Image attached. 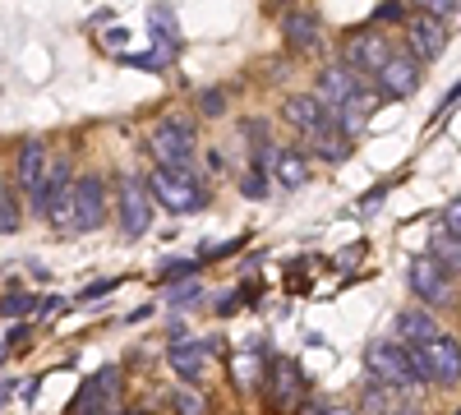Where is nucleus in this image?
<instances>
[{
    "mask_svg": "<svg viewBox=\"0 0 461 415\" xmlns=\"http://www.w3.org/2000/svg\"><path fill=\"white\" fill-rule=\"evenodd\" d=\"M148 190L171 212H199L208 203V190H203V180L194 176V167H162L158 162L152 176H148Z\"/></svg>",
    "mask_w": 461,
    "mask_h": 415,
    "instance_id": "nucleus-1",
    "label": "nucleus"
},
{
    "mask_svg": "<svg viewBox=\"0 0 461 415\" xmlns=\"http://www.w3.org/2000/svg\"><path fill=\"white\" fill-rule=\"evenodd\" d=\"M365 369H369V379H378V383H397V388H420L425 383V369H420L411 342H374L369 356H365Z\"/></svg>",
    "mask_w": 461,
    "mask_h": 415,
    "instance_id": "nucleus-2",
    "label": "nucleus"
},
{
    "mask_svg": "<svg viewBox=\"0 0 461 415\" xmlns=\"http://www.w3.org/2000/svg\"><path fill=\"white\" fill-rule=\"evenodd\" d=\"M420 369H425V383H456L461 379V347H456V337L447 332H434L425 337V342H411Z\"/></svg>",
    "mask_w": 461,
    "mask_h": 415,
    "instance_id": "nucleus-3",
    "label": "nucleus"
},
{
    "mask_svg": "<svg viewBox=\"0 0 461 415\" xmlns=\"http://www.w3.org/2000/svg\"><path fill=\"white\" fill-rule=\"evenodd\" d=\"M148 148H152V158H158L162 167H194V125L171 116V121H162L158 130L148 134Z\"/></svg>",
    "mask_w": 461,
    "mask_h": 415,
    "instance_id": "nucleus-4",
    "label": "nucleus"
},
{
    "mask_svg": "<svg viewBox=\"0 0 461 415\" xmlns=\"http://www.w3.org/2000/svg\"><path fill=\"white\" fill-rule=\"evenodd\" d=\"M406 282H411V291L425 300V305H447L452 300V286H447V263L438 258V254H420V258H411V273H406Z\"/></svg>",
    "mask_w": 461,
    "mask_h": 415,
    "instance_id": "nucleus-5",
    "label": "nucleus"
},
{
    "mask_svg": "<svg viewBox=\"0 0 461 415\" xmlns=\"http://www.w3.org/2000/svg\"><path fill=\"white\" fill-rule=\"evenodd\" d=\"M115 203H121V226H125V236H143L148 226H152V190H148V180L125 176Z\"/></svg>",
    "mask_w": 461,
    "mask_h": 415,
    "instance_id": "nucleus-6",
    "label": "nucleus"
},
{
    "mask_svg": "<svg viewBox=\"0 0 461 415\" xmlns=\"http://www.w3.org/2000/svg\"><path fill=\"white\" fill-rule=\"evenodd\" d=\"M406 42H411V56L425 65V60H438L443 51H447V23L438 19V14H415L411 23H406Z\"/></svg>",
    "mask_w": 461,
    "mask_h": 415,
    "instance_id": "nucleus-7",
    "label": "nucleus"
},
{
    "mask_svg": "<svg viewBox=\"0 0 461 415\" xmlns=\"http://www.w3.org/2000/svg\"><path fill=\"white\" fill-rule=\"evenodd\" d=\"M106 217V185L97 176L74 180V231H97Z\"/></svg>",
    "mask_w": 461,
    "mask_h": 415,
    "instance_id": "nucleus-8",
    "label": "nucleus"
},
{
    "mask_svg": "<svg viewBox=\"0 0 461 415\" xmlns=\"http://www.w3.org/2000/svg\"><path fill=\"white\" fill-rule=\"evenodd\" d=\"M282 116H286V125L295 130V134H304V139H314L319 130H328L332 125V111L323 106V97L314 93V97H286L282 102Z\"/></svg>",
    "mask_w": 461,
    "mask_h": 415,
    "instance_id": "nucleus-9",
    "label": "nucleus"
},
{
    "mask_svg": "<svg viewBox=\"0 0 461 415\" xmlns=\"http://www.w3.org/2000/svg\"><path fill=\"white\" fill-rule=\"evenodd\" d=\"M115 392H121V374H115L111 365L88 374V383L74 392V410L79 415H97V410H111L115 406Z\"/></svg>",
    "mask_w": 461,
    "mask_h": 415,
    "instance_id": "nucleus-10",
    "label": "nucleus"
},
{
    "mask_svg": "<svg viewBox=\"0 0 461 415\" xmlns=\"http://www.w3.org/2000/svg\"><path fill=\"white\" fill-rule=\"evenodd\" d=\"M374 79H378L383 97H415V88H420V60L415 56H388Z\"/></svg>",
    "mask_w": 461,
    "mask_h": 415,
    "instance_id": "nucleus-11",
    "label": "nucleus"
},
{
    "mask_svg": "<svg viewBox=\"0 0 461 415\" xmlns=\"http://www.w3.org/2000/svg\"><path fill=\"white\" fill-rule=\"evenodd\" d=\"M360 88H365V74H360V69H351V65H328V69L319 74V97H323V106H328V111L346 106Z\"/></svg>",
    "mask_w": 461,
    "mask_h": 415,
    "instance_id": "nucleus-12",
    "label": "nucleus"
},
{
    "mask_svg": "<svg viewBox=\"0 0 461 415\" xmlns=\"http://www.w3.org/2000/svg\"><path fill=\"white\" fill-rule=\"evenodd\" d=\"M208 356H212V347H208V342H199V337H176V342H171V351H167L171 369L180 374L185 383H194L199 374L208 369Z\"/></svg>",
    "mask_w": 461,
    "mask_h": 415,
    "instance_id": "nucleus-13",
    "label": "nucleus"
},
{
    "mask_svg": "<svg viewBox=\"0 0 461 415\" xmlns=\"http://www.w3.org/2000/svg\"><path fill=\"white\" fill-rule=\"evenodd\" d=\"M47 148L37 143V139H28L23 148H19V158H14V176H19V190L32 199L37 190H42V180H47Z\"/></svg>",
    "mask_w": 461,
    "mask_h": 415,
    "instance_id": "nucleus-14",
    "label": "nucleus"
},
{
    "mask_svg": "<svg viewBox=\"0 0 461 415\" xmlns=\"http://www.w3.org/2000/svg\"><path fill=\"white\" fill-rule=\"evenodd\" d=\"M383 60H388V42H383V37H351V47H346V65H351V69H360L365 74V79H369V74H378L383 69Z\"/></svg>",
    "mask_w": 461,
    "mask_h": 415,
    "instance_id": "nucleus-15",
    "label": "nucleus"
},
{
    "mask_svg": "<svg viewBox=\"0 0 461 415\" xmlns=\"http://www.w3.org/2000/svg\"><path fill=\"white\" fill-rule=\"evenodd\" d=\"M282 32H286V42H291V47L310 51V47H319V14H310V10H291V14L282 19Z\"/></svg>",
    "mask_w": 461,
    "mask_h": 415,
    "instance_id": "nucleus-16",
    "label": "nucleus"
},
{
    "mask_svg": "<svg viewBox=\"0 0 461 415\" xmlns=\"http://www.w3.org/2000/svg\"><path fill=\"white\" fill-rule=\"evenodd\" d=\"M273 171H277V180L286 185V190H300V185L310 180V162H304V153H295V148L273 153Z\"/></svg>",
    "mask_w": 461,
    "mask_h": 415,
    "instance_id": "nucleus-17",
    "label": "nucleus"
},
{
    "mask_svg": "<svg viewBox=\"0 0 461 415\" xmlns=\"http://www.w3.org/2000/svg\"><path fill=\"white\" fill-rule=\"evenodd\" d=\"M310 148H314L323 162H346V158H351V134H341L337 121H332L328 130H319V134L310 139Z\"/></svg>",
    "mask_w": 461,
    "mask_h": 415,
    "instance_id": "nucleus-18",
    "label": "nucleus"
},
{
    "mask_svg": "<svg viewBox=\"0 0 461 415\" xmlns=\"http://www.w3.org/2000/svg\"><path fill=\"white\" fill-rule=\"evenodd\" d=\"M267 392H273L277 406H291L295 392H300V369H295L291 360H277V365H273V379H267Z\"/></svg>",
    "mask_w": 461,
    "mask_h": 415,
    "instance_id": "nucleus-19",
    "label": "nucleus"
},
{
    "mask_svg": "<svg viewBox=\"0 0 461 415\" xmlns=\"http://www.w3.org/2000/svg\"><path fill=\"white\" fill-rule=\"evenodd\" d=\"M397 332H402V342H425V337L438 332V323H434L429 314H420V310H406V314L397 319Z\"/></svg>",
    "mask_w": 461,
    "mask_h": 415,
    "instance_id": "nucleus-20",
    "label": "nucleus"
},
{
    "mask_svg": "<svg viewBox=\"0 0 461 415\" xmlns=\"http://www.w3.org/2000/svg\"><path fill=\"white\" fill-rule=\"evenodd\" d=\"M434 254L447 263V268L461 273V236H452L447 226H443V231H434Z\"/></svg>",
    "mask_w": 461,
    "mask_h": 415,
    "instance_id": "nucleus-21",
    "label": "nucleus"
},
{
    "mask_svg": "<svg viewBox=\"0 0 461 415\" xmlns=\"http://www.w3.org/2000/svg\"><path fill=\"white\" fill-rule=\"evenodd\" d=\"M10 231H19V212H14V199H10V190L0 185V236H10Z\"/></svg>",
    "mask_w": 461,
    "mask_h": 415,
    "instance_id": "nucleus-22",
    "label": "nucleus"
},
{
    "mask_svg": "<svg viewBox=\"0 0 461 415\" xmlns=\"http://www.w3.org/2000/svg\"><path fill=\"white\" fill-rule=\"evenodd\" d=\"M28 310H37L32 295H5V300H0V319H19V314H28Z\"/></svg>",
    "mask_w": 461,
    "mask_h": 415,
    "instance_id": "nucleus-23",
    "label": "nucleus"
},
{
    "mask_svg": "<svg viewBox=\"0 0 461 415\" xmlns=\"http://www.w3.org/2000/svg\"><path fill=\"white\" fill-rule=\"evenodd\" d=\"M148 23L158 28V32H167V37H180V32H176V14H171L167 5H148Z\"/></svg>",
    "mask_w": 461,
    "mask_h": 415,
    "instance_id": "nucleus-24",
    "label": "nucleus"
},
{
    "mask_svg": "<svg viewBox=\"0 0 461 415\" xmlns=\"http://www.w3.org/2000/svg\"><path fill=\"white\" fill-rule=\"evenodd\" d=\"M199 273V263L194 258H176L171 268H162V282H176V277H194Z\"/></svg>",
    "mask_w": 461,
    "mask_h": 415,
    "instance_id": "nucleus-25",
    "label": "nucleus"
},
{
    "mask_svg": "<svg viewBox=\"0 0 461 415\" xmlns=\"http://www.w3.org/2000/svg\"><path fill=\"white\" fill-rule=\"evenodd\" d=\"M240 190H245V199H263V194H267V176H263V171H249Z\"/></svg>",
    "mask_w": 461,
    "mask_h": 415,
    "instance_id": "nucleus-26",
    "label": "nucleus"
},
{
    "mask_svg": "<svg viewBox=\"0 0 461 415\" xmlns=\"http://www.w3.org/2000/svg\"><path fill=\"white\" fill-rule=\"evenodd\" d=\"M171 406H176V410H189V415H199V410H203V397H199V392H185V388H180V392L171 397Z\"/></svg>",
    "mask_w": 461,
    "mask_h": 415,
    "instance_id": "nucleus-27",
    "label": "nucleus"
},
{
    "mask_svg": "<svg viewBox=\"0 0 461 415\" xmlns=\"http://www.w3.org/2000/svg\"><path fill=\"white\" fill-rule=\"evenodd\" d=\"M443 226H447L452 236H461V194H456V199L443 208Z\"/></svg>",
    "mask_w": 461,
    "mask_h": 415,
    "instance_id": "nucleus-28",
    "label": "nucleus"
},
{
    "mask_svg": "<svg viewBox=\"0 0 461 415\" xmlns=\"http://www.w3.org/2000/svg\"><path fill=\"white\" fill-rule=\"evenodd\" d=\"M415 5H425L429 14H438V19H443V14H452V10L461 5V0H415Z\"/></svg>",
    "mask_w": 461,
    "mask_h": 415,
    "instance_id": "nucleus-29",
    "label": "nucleus"
},
{
    "mask_svg": "<svg viewBox=\"0 0 461 415\" xmlns=\"http://www.w3.org/2000/svg\"><path fill=\"white\" fill-rule=\"evenodd\" d=\"M199 106H203V116H217V111H226V97L221 93H203Z\"/></svg>",
    "mask_w": 461,
    "mask_h": 415,
    "instance_id": "nucleus-30",
    "label": "nucleus"
},
{
    "mask_svg": "<svg viewBox=\"0 0 461 415\" xmlns=\"http://www.w3.org/2000/svg\"><path fill=\"white\" fill-rule=\"evenodd\" d=\"M171 300H176V305H194V300H199V282H189V286L171 291Z\"/></svg>",
    "mask_w": 461,
    "mask_h": 415,
    "instance_id": "nucleus-31",
    "label": "nucleus"
},
{
    "mask_svg": "<svg viewBox=\"0 0 461 415\" xmlns=\"http://www.w3.org/2000/svg\"><path fill=\"white\" fill-rule=\"evenodd\" d=\"M378 19H402V5H397V0H383V5H378Z\"/></svg>",
    "mask_w": 461,
    "mask_h": 415,
    "instance_id": "nucleus-32",
    "label": "nucleus"
},
{
    "mask_svg": "<svg viewBox=\"0 0 461 415\" xmlns=\"http://www.w3.org/2000/svg\"><path fill=\"white\" fill-rule=\"evenodd\" d=\"M10 401V383H0V406H5Z\"/></svg>",
    "mask_w": 461,
    "mask_h": 415,
    "instance_id": "nucleus-33",
    "label": "nucleus"
},
{
    "mask_svg": "<svg viewBox=\"0 0 461 415\" xmlns=\"http://www.w3.org/2000/svg\"><path fill=\"white\" fill-rule=\"evenodd\" d=\"M0 356H5V342H0Z\"/></svg>",
    "mask_w": 461,
    "mask_h": 415,
    "instance_id": "nucleus-34",
    "label": "nucleus"
}]
</instances>
